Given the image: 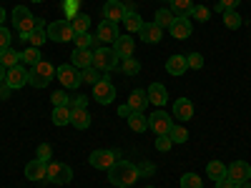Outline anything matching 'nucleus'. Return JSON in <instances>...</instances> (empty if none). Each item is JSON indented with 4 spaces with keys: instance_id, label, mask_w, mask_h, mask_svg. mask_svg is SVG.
Segmentation results:
<instances>
[{
    "instance_id": "f257e3e1",
    "label": "nucleus",
    "mask_w": 251,
    "mask_h": 188,
    "mask_svg": "<svg viewBox=\"0 0 251 188\" xmlns=\"http://www.w3.org/2000/svg\"><path fill=\"white\" fill-rule=\"evenodd\" d=\"M138 165L136 163H131V161H116L111 168H108V181L116 186V188H128V186H133L136 181H138Z\"/></svg>"
},
{
    "instance_id": "f03ea898",
    "label": "nucleus",
    "mask_w": 251,
    "mask_h": 188,
    "mask_svg": "<svg viewBox=\"0 0 251 188\" xmlns=\"http://www.w3.org/2000/svg\"><path fill=\"white\" fill-rule=\"evenodd\" d=\"M13 25H15V30L20 33V38L23 40H28V35L38 28V18L28 10V8H23V5H18V8H13Z\"/></svg>"
},
{
    "instance_id": "7ed1b4c3",
    "label": "nucleus",
    "mask_w": 251,
    "mask_h": 188,
    "mask_svg": "<svg viewBox=\"0 0 251 188\" xmlns=\"http://www.w3.org/2000/svg\"><path fill=\"white\" fill-rule=\"evenodd\" d=\"M53 78H55V68L50 66L48 60H40V63H35V66L28 70V86H33V88H46Z\"/></svg>"
},
{
    "instance_id": "20e7f679",
    "label": "nucleus",
    "mask_w": 251,
    "mask_h": 188,
    "mask_svg": "<svg viewBox=\"0 0 251 188\" xmlns=\"http://www.w3.org/2000/svg\"><path fill=\"white\" fill-rule=\"evenodd\" d=\"M118 60L121 58L116 55L113 48H98L93 53V68H98L100 73H108V70H113L118 66Z\"/></svg>"
},
{
    "instance_id": "39448f33",
    "label": "nucleus",
    "mask_w": 251,
    "mask_h": 188,
    "mask_svg": "<svg viewBox=\"0 0 251 188\" xmlns=\"http://www.w3.org/2000/svg\"><path fill=\"white\" fill-rule=\"evenodd\" d=\"M46 35H48L50 40H55V43H68V40H73V38H75V30L71 28L68 20H55V23H50V25H48Z\"/></svg>"
},
{
    "instance_id": "423d86ee",
    "label": "nucleus",
    "mask_w": 251,
    "mask_h": 188,
    "mask_svg": "<svg viewBox=\"0 0 251 188\" xmlns=\"http://www.w3.org/2000/svg\"><path fill=\"white\" fill-rule=\"evenodd\" d=\"M46 178H48L50 183H55V186H66V183H71V178H73V168H71V165H66V163L50 161Z\"/></svg>"
},
{
    "instance_id": "0eeeda50",
    "label": "nucleus",
    "mask_w": 251,
    "mask_h": 188,
    "mask_svg": "<svg viewBox=\"0 0 251 188\" xmlns=\"http://www.w3.org/2000/svg\"><path fill=\"white\" fill-rule=\"evenodd\" d=\"M93 100L100 103V106H108V103L116 100V86L108 80V75H103V80H98L93 86Z\"/></svg>"
},
{
    "instance_id": "6e6552de",
    "label": "nucleus",
    "mask_w": 251,
    "mask_h": 188,
    "mask_svg": "<svg viewBox=\"0 0 251 188\" xmlns=\"http://www.w3.org/2000/svg\"><path fill=\"white\" fill-rule=\"evenodd\" d=\"M55 78L60 80V86H63V88H68V91H75L80 83H83L80 70H78L75 66H60V68L55 70Z\"/></svg>"
},
{
    "instance_id": "1a4fd4ad",
    "label": "nucleus",
    "mask_w": 251,
    "mask_h": 188,
    "mask_svg": "<svg viewBox=\"0 0 251 188\" xmlns=\"http://www.w3.org/2000/svg\"><path fill=\"white\" fill-rule=\"evenodd\" d=\"M174 128L171 116H166V111H156L149 116V131H153L156 136H169V131Z\"/></svg>"
},
{
    "instance_id": "9d476101",
    "label": "nucleus",
    "mask_w": 251,
    "mask_h": 188,
    "mask_svg": "<svg viewBox=\"0 0 251 188\" xmlns=\"http://www.w3.org/2000/svg\"><path fill=\"white\" fill-rule=\"evenodd\" d=\"M116 161H118L116 151H103V148H98V151H93L88 156V163L93 165V168H98V171H108Z\"/></svg>"
},
{
    "instance_id": "9b49d317",
    "label": "nucleus",
    "mask_w": 251,
    "mask_h": 188,
    "mask_svg": "<svg viewBox=\"0 0 251 188\" xmlns=\"http://www.w3.org/2000/svg\"><path fill=\"white\" fill-rule=\"evenodd\" d=\"M118 35H121V33H118V23H113V20H106V18L98 23V35H96V40H100V43H116Z\"/></svg>"
},
{
    "instance_id": "f8f14e48",
    "label": "nucleus",
    "mask_w": 251,
    "mask_h": 188,
    "mask_svg": "<svg viewBox=\"0 0 251 188\" xmlns=\"http://www.w3.org/2000/svg\"><path fill=\"white\" fill-rule=\"evenodd\" d=\"M226 176L231 178V181H236V183H244V181L251 178V165H249L246 161H234V163L226 168Z\"/></svg>"
},
{
    "instance_id": "ddd939ff",
    "label": "nucleus",
    "mask_w": 251,
    "mask_h": 188,
    "mask_svg": "<svg viewBox=\"0 0 251 188\" xmlns=\"http://www.w3.org/2000/svg\"><path fill=\"white\" fill-rule=\"evenodd\" d=\"M5 83H8L13 91H15V88H23L25 83H28V70H25V66H20V63H18L15 68H10L8 75H5Z\"/></svg>"
},
{
    "instance_id": "4468645a",
    "label": "nucleus",
    "mask_w": 251,
    "mask_h": 188,
    "mask_svg": "<svg viewBox=\"0 0 251 188\" xmlns=\"http://www.w3.org/2000/svg\"><path fill=\"white\" fill-rule=\"evenodd\" d=\"M46 176H48V163L46 161L35 158V161L25 163V178L28 181H40V178H46Z\"/></svg>"
},
{
    "instance_id": "2eb2a0df",
    "label": "nucleus",
    "mask_w": 251,
    "mask_h": 188,
    "mask_svg": "<svg viewBox=\"0 0 251 188\" xmlns=\"http://www.w3.org/2000/svg\"><path fill=\"white\" fill-rule=\"evenodd\" d=\"M71 66H75V68H80V70L91 68V66H93V53H91L88 48H75V50L71 53Z\"/></svg>"
},
{
    "instance_id": "dca6fc26",
    "label": "nucleus",
    "mask_w": 251,
    "mask_h": 188,
    "mask_svg": "<svg viewBox=\"0 0 251 188\" xmlns=\"http://www.w3.org/2000/svg\"><path fill=\"white\" fill-rule=\"evenodd\" d=\"M174 118H178V120H191L194 118V103L188 100V98H178V100H174Z\"/></svg>"
},
{
    "instance_id": "f3484780",
    "label": "nucleus",
    "mask_w": 251,
    "mask_h": 188,
    "mask_svg": "<svg viewBox=\"0 0 251 188\" xmlns=\"http://www.w3.org/2000/svg\"><path fill=\"white\" fill-rule=\"evenodd\" d=\"M171 35L176 40H186V38H191V20L188 18H174V23H171Z\"/></svg>"
},
{
    "instance_id": "a211bd4d",
    "label": "nucleus",
    "mask_w": 251,
    "mask_h": 188,
    "mask_svg": "<svg viewBox=\"0 0 251 188\" xmlns=\"http://www.w3.org/2000/svg\"><path fill=\"white\" fill-rule=\"evenodd\" d=\"M128 106H131L133 113H146V106H149V93H146L143 88L131 91V95H128Z\"/></svg>"
},
{
    "instance_id": "6ab92c4d",
    "label": "nucleus",
    "mask_w": 251,
    "mask_h": 188,
    "mask_svg": "<svg viewBox=\"0 0 251 188\" xmlns=\"http://www.w3.org/2000/svg\"><path fill=\"white\" fill-rule=\"evenodd\" d=\"M133 48H136V43H133L131 35H118L116 43H113V50H116L118 58H131L133 55Z\"/></svg>"
},
{
    "instance_id": "aec40b11",
    "label": "nucleus",
    "mask_w": 251,
    "mask_h": 188,
    "mask_svg": "<svg viewBox=\"0 0 251 188\" xmlns=\"http://www.w3.org/2000/svg\"><path fill=\"white\" fill-rule=\"evenodd\" d=\"M138 35H141V40L143 43H161V38H163V30L156 25V23H143V28L138 30Z\"/></svg>"
},
{
    "instance_id": "412c9836",
    "label": "nucleus",
    "mask_w": 251,
    "mask_h": 188,
    "mask_svg": "<svg viewBox=\"0 0 251 188\" xmlns=\"http://www.w3.org/2000/svg\"><path fill=\"white\" fill-rule=\"evenodd\" d=\"M149 103H153V106H166V100H169V91H166V86H161V83H151L149 86Z\"/></svg>"
},
{
    "instance_id": "4be33fe9",
    "label": "nucleus",
    "mask_w": 251,
    "mask_h": 188,
    "mask_svg": "<svg viewBox=\"0 0 251 188\" xmlns=\"http://www.w3.org/2000/svg\"><path fill=\"white\" fill-rule=\"evenodd\" d=\"M103 15H106V20L118 23V20H123V15H126V8H123L121 0H108V3L103 5Z\"/></svg>"
},
{
    "instance_id": "5701e85b",
    "label": "nucleus",
    "mask_w": 251,
    "mask_h": 188,
    "mask_svg": "<svg viewBox=\"0 0 251 188\" xmlns=\"http://www.w3.org/2000/svg\"><path fill=\"white\" fill-rule=\"evenodd\" d=\"M71 125H75L78 131H86L88 125H91L88 108H71Z\"/></svg>"
},
{
    "instance_id": "b1692460",
    "label": "nucleus",
    "mask_w": 251,
    "mask_h": 188,
    "mask_svg": "<svg viewBox=\"0 0 251 188\" xmlns=\"http://www.w3.org/2000/svg\"><path fill=\"white\" fill-rule=\"evenodd\" d=\"M186 68H188L186 55H171L169 60H166V70H169V75H183Z\"/></svg>"
},
{
    "instance_id": "393cba45",
    "label": "nucleus",
    "mask_w": 251,
    "mask_h": 188,
    "mask_svg": "<svg viewBox=\"0 0 251 188\" xmlns=\"http://www.w3.org/2000/svg\"><path fill=\"white\" fill-rule=\"evenodd\" d=\"M40 60H43V58H40V50L38 48H25V50H20L18 53V63H20V66H35V63H40Z\"/></svg>"
},
{
    "instance_id": "a878e982",
    "label": "nucleus",
    "mask_w": 251,
    "mask_h": 188,
    "mask_svg": "<svg viewBox=\"0 0 251 188\" xmlns=\"http://www.w3.org/2000/svg\"><path fill=\"white\" fill-rule=\"evenodd\" d=\"M176 18H188L194 10V3L191 0H171V8H169Z\"/></svg>"
},
{
    "instance_id": "bb28decb",
    "label": "nucleus",
    "mask_w": 251,
    "mask_h": 188,
    "mask_svg": "<svg viewBox=\"0 0 251 188\" xmlns=\"http://www.w3.org/2000/svg\"><path fill=\"white\" fill-rule=\"evenodd\" d=\"M123 23H126V30H128V33H138L143 28V18L138 13H133V10H126Z\"/></svg>"
},
{
    "instance_id": "cd10ccee",
    "label": "nucleus",
    "mask_w": 251,
    "mask_h": 188,
    "mask_svg": "<svg viewBox=\"0 0 251 188\" xmlns=\"http://www.w3.org/2000/svg\"><path fill=\"white\" fill-rule=\"evenodd\" d=\"M206 176L211 178L214 183L221 181V178L226 176V163H221V161H211V163L206 165Z\"/></svg>"
},
{
    "instance_id": "c85d7f7f",
    "label": "nucleus",
    "mask_w": 251,
    "mask_h": 188,
    "mask_svg": "<svg viewBox=\"0 0 251 188\" xmlns=\"http://www.w3.org/2000/svg\"><path fill=\"white\" fill-rule=\"evenodd\" d=\"M50 120H53V125H68V123H71V108H68V106H58V108H53Z\"/></svg>"
},
{
    "instance_id": "c756f323",
    "label": "nucleus",
    "mask_w": 251,
    "mask_h": 188,
    "mask_svg": "<svg viewBox=\"0 0 251 188\" xmlns=\"http://www.w3.org/2000/svg\"><path fill=\"white\" fill-rule=\"evenodd\" d=\"M68 23H71V28L75 30V35H78V33H88V28H91V18H88L86 13H78L73 20H68Z\"/></svg>"
},
{
    "instance_id": "7c9ffc66",
    "label": "nucleus",
    "mask_w": 251,
    "mask_h": 188,
    "mask_svg": "<svg viewBox=\"0 0 251 188\" xmlns=\"http://www.w3.org/2000/svg\"><path fill=\"white\" fill-rule=\"evenodd\" d=\"M0 66H3L5 70L15 68V66H18V50H13V48L0 50Z\"/></svg>"
},
{
    "instance_id": "2f4dec72",
    "label": "nucleus",
    "mask_w": 251,
    "mask_h": 188,
    "mask_svg": "<svg viewBox=\"0 0 251 188\" xmlns=\"http://www.w3.org/2000/svg\"><path fill=\"white\" fill-rule=\"evenodd\" d=\"M128 125H131V131H136V133H146V128H149V118H146V113H133L128 118Z\"/></svg>"
},
{
    "instance_id": "473e14b6",
    "label": "nucleus",
    "mask_w": 251,
    "mask_h": 188,
    "mask_svg": "<svg viewBox=\"0 0 251 188\" xmlns=\"http://www.w3.org/2000/svg\"><path fill=\"white\" fill-rule=\"evenodd\" d=\"M174 13L171 10H166V8H161V10H156V20H153V23L163 30V28H171V23H174Z\"/></svg>"
},
{
    "instance_id": "72a5a7b5",
    "label": "nucleus",
    "mask_w": 251,
    "mask_h": 188,
    "mask_svg": "<svg viewBox=\"0 0 251 188\" xmlns=\"http://www.w3.org/2000/svg\"><path fill=\"white\" fill-rule=\"evenodd\" d=\"M224 25L228 30H239L241 28V15L236 10H224Z\"/></svg>"
},
{
    "instance_id": "f704fd0d",
    "label": "nucleus",
    "mask_w": 251,
    "mask_h": 188,
    "mask_svg": "<svg viewBox=\"0 0 251 188\" xmlns=\"http://www.w3.org/2000/svg\"><path fill=\"white\" fill-rule=\"evenodd\" d=\"M121 70H123V75H138L141 73V63L136 58H123Z\"/></svg>"
},
{
    "instance_id": "c9c22d12",
    "label": "nucleus",
    "mask_w": 251,
    "mask_h": 188,
    "mask_svg": "<svg viewBox=\"0 0 251 188\" xmlns=\"http://www.w3.org/2000/svg\"><path fill=\"white\" fill-rule=\"evenodd\" d=\"M80 78H83V83H88V86H96L98 80H103V73L91 66V68H86V70H80Z\"/></svg>"
},
{
    "instance_id": "e433bc0d",
    "label": "nucleus",
    "mask_w": 251,
    "mask_h": 188,
    "mask_svg": "<svg viewBox=\"0 0 251 188\" xmlns=\"http://www.w3.org/2000/svg\"><path fill=\"white\" fill-rule=\"evenodd\" d=\"M181 188H203V181L196 173H183L181 176Z\"/></svg>"
},
{
    "instance_id": "4c0bfd02",
    "label": "nucleus",
    "mask_w": 251,
    "mask_h": 188,
    "mask_svg": "<svg viewBox=\"0 0 251 188\" xmlns=\"http://www.w3.org/2000/svg\"><path fill=\"white\" fill-rule=\"evenodd\" d=\"M63 10H66V18L73 20L80 13V0H63Z\"/></svg>"
},
{
    "instance_id": "58836bf2",
    "label": "nucleus",
    "mask_w": 251,
    "mask_h": 188,
    "mask_svg": "<svg viewBox=\"0 0 251 188\" xmlns=\"http://www.w3.org/2000/svg\"><path fill=\"white\" fill-rule=\"evenodd\" d=\"M169 138H171L174 143H186V141H188V131L183 128V125H174V128L169 131Z\"/></svg>"
},
{
    "instance_id": "ea45409f",
    "label": "nucleus",
    "mask_w": 251,
    "mask_h": 188,
    "mask_svg": "<svg viewBox=\"0 0 251 188\" xmlns=\"http://www.w3.org/2000/svg\"><path fill=\"white\" fill-rule=\"evenodd\" d=\"M46 38H48V35H46L43 28H35V30L28 35V43H30L33 48H38V46H43V43H46Z\"/></svg>"
},
{
    "instance_id": "a19ab883",
    "label": "nucleus",
    "mask_w": 251,
    "mask_h": 188,
    "mask_svg": "<svg viewBox=\"0 0 251 188\" xmlns=\"http://www.w3.org/2000/svg\"><path fill=\"white\" fill-rule=\"evenodd\" d=\"M171 145H174V141H171L169 136H156V151L169 153V151H171Z\"/></svg>"
},
{
    "instance_id": "79ce46f5",
    "label": "nucleus",
    "mask_w": 251,
    "mask_h": 188,
    "mask_svg": "<svg viewBox=\"0 0 251 188\" xmlns=\"http://www.w3.org/2000/svg\"><path fill=\"white\" fill-rule=\"evenodd\" d=\"M186 63H188V68H194V70H201V68H203L201 53H188V55H186Z\"/></svg>"
},
{
    "instance_id": "37998d69",
    "label": "nucleus",
    "mask_w": 251,
    "mask_h": 188,
    "mask_svg": "<svg viewBox=\"0 0 251 188\" xmlns=\"http://www.w3.org/2000/svg\"><path fill=\"white\" fill-rule=\"evenodd\" d=\"M191 15H194V18L199 20V23H206V20L211 18V13H208V8H206V5H194Z\"/></svg>"
},
{
    "instance_id": "c03bdc74",
    "label": "nucleus",
    "mask_w": 251,
    "mask_h": 188,
    "mask_svg": "<svg viewBox=\"0 0 251 188\" xmlns=\"http://www.w3.org/2000/svg\"><path fill=\"white\" fill-rule=\"evenodd\" d=\"M50 100H53V108H58V106H68L71 95H66V91H55V93L50 95Z\"/></svg>"
},
{
    "instance_id": "a18cd8bd",
    "label": "nucleus",
    "mask_w": 251,
    "mask_h": 188,
    "mask_svg": "<svg viewBox=\"0 0 251 188\" xmlns=\"http://www.w3.org/2000/svg\"><path fill=\"white\" fill-rule=\"evenodd\" d=\"M35 156L40 158V161H46V163H50V156H53V148L48 143H40L38 145V151H35Z\"/></svg>"
},
{
    "instance_id": "49530a36",
    "label": "nucleus",
    "mask_w": 251,
    "mask_h": 188,
    "mask_svg": "<svg viewBox=\"0 0 251 188\" xmlns=\"http://www.w3.org/2000/svg\"><path fill=\"white\" fill-rule=\"evenodd\" d=\"M73 40H75V48H91V43H93V35H88V33H78Z\"/></svg>"
},
{
    "instance_id": "de8ad7c7",
    "label": "nucleus",
    "mask_w": 251,
    "mask_h": 188,
    "mask_svg": "<svg viewBox=\"0 0 251 188\" xmlns=\"http://www.w3.org/2000/svg\"><path fill=\"white\" fill-rule=\"evenodd\" d=\"M68 108H88V98L86 95H73L68 100Z\"/></svg>"
},
{
    "instance_id": "09e8293b",
    "label": "nucleus",
    "mask_w": 251,
    "mask_h": 188,
    "mask_svg": "<svg viewBox=\"0 0 251 188\" xmlns=\"http://www.w3.org/2000/svg\"><path fill=\"white\" fill-rule=\"evenodd\" d=\"M10 30L8 28H3V25H0V50H5V48H10Z\"/></svg>"
},
{
    "instance_id": "8fccbe9b",
    "label": "nucleus",
    "mask_w": 251,
    "mask_h": 188,
    "mask_svg": "<svg viewBox=\"0 0 251 188\" xmlns=\"http://www.w3.org/2000/svg\"><path fill=\"white\" fill-rule=\"evenodd\" d=\"M153 171H156V165H153L151 161H143V163L138 165V173H141V176H151Z\"/></svg>"
},
{
    "instance_id": "3c124183",
    "label": "nucleus",
    "mask_w": 251,
    "mask_h": 188,
    "mask_svg": "<svg viewBox=\"0 0 251 188\" xmlns=\"http://www.w3.org/2000/svg\"><path fill=\"white\" fill-rule=\"evenodd\" d=\"M118 116H121V118H126V120H128V118L133 116V111H131L128 103H123V106H118Z\"/></svg>"
},
{
    "instance_id": "603ef678",
    "label": "nucleus",
    "mask_w": 251,
    "mask_h": 188,
    "mask_svg": "<svg viewBox=\"0 0 251 188\" xmlns=\"http://www.w3.org/2000/svg\"><path fill=\"white\" fill-rule=\"evenodd\" d=\"M216 188H236V181H231L228 176H224L221 181H216Z\"/></svg>"
},
{
    "instance_id": "864d4df0",
    "label": "nucleus",
    "mask_w": 251,
    "mask_h": 188,
    "mask_svg": "<svg viewBox=\"0 0 251 188\" xmlns=\"http://www.w3.org/2000/svg\"><path fill=\"white\" fill-rule=\"evenodd\" d=\"M239 3H241V0H219V5H221L224 10H236Z\"/></svg>"
},
{
    "instance_id": "5fc2aeb1",
    "label": "nucleus",
    "mask_w": 251,
    "mask_h": 188,
    "mask_svg": "<svg viewBox=\"0 0 251 188\" xmlns=\"http://www.w3.org/2000/svg\"><path fill=\"white\" fill-rule=\"evenodd\" d=\"M10 91H13V88L8 86V83H5V80H3V83H0V100H8V98H10Z\"/></svg>"
},
{
    "instance_id": "6e6d98bb",
    "label": "nucleus",
    "mask_w": 251,
    "mask_h": 188,
    "mask_svg": "<svg viewBox=\"0 0 251 188\" xmlns=\"http://www.w3.org/2000/svg\"><path fill=\"white\" fill-rule=\"evenodd\" d=\"M5 75H8V70H5L3 66H0V83H3V80H5Z\"/></svg>"
},
{
    "instance_id": "4d7b16f0",
    "label": "nucleus",
    "mask_w": 251,
    "mask_h": 188,
    "mask_svg": "<svg viewBox=\"0 0 251 188\" xmlns=\"http://www.w3.org/2000/svg\"><path fill=\"white\" fill-rule=\"evenodd\" d=\"M236 188H251V183H249V181H244V183H236Z\"/></svg>"
},
{
    "instance_id": "13d9d810",
    "label": "nucleus",
    "mask_w": 251,
    "mask_h": 188,
    "mask_svg": "<svg viewBox=\"0 0 251 188\" xmlns=\"http://www.w3.org/2000/svg\"><path fill=\"white\" fill-rule=\"evenodd\" d=\"M3 23H5V10L0 8V25H3Z\"/></svg>"
},
{
    "instance_id": "bf43d9fd",
    "label": "nucleus",
    "mask_w": 251,
    "mask_h": 188,
    "mask_svg": "<svg viewBox=\"0 0 251 188\" xmlns=\"http://www.w3.org/2000/svg\"><path fill=\"white\" fill-rule=\"evenodd\" d=\"M33 3H43V0H33Z\"/></svg>"
},
{
    "instance_id": "052dcab7",
    "label": "nucleus",
    "mask_w": 251,
    "mask_h": 188,
    "mask_svg": "<svg viewBox=\"0 0 251 188\" xmlns=\"http://www.w3.org/2000/svg\"><path fill=\"white\" fill-rule=\"evenodd\" d=\"M146 188H156V186H146Z\"/></svg>"
}]
</instances>
